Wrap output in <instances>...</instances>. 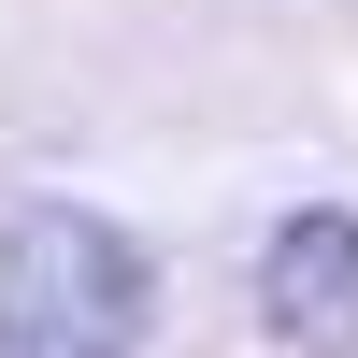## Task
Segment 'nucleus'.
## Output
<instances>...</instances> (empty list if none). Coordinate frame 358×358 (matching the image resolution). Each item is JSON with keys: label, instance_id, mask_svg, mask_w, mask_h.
I'll return each instance as SVG.
<instances>
[{"label": "nucleus", "instance_id": "f257e3e1", "mask_svg": "<svg viewBox=\"0 0 358 358\" xmlns=\"http://www.w3.org/2000/svg\"><path fill=\"white\" fill-rule=\"evenodd\" d=\"M143 344V258L86 201H29L0 229V358H129Z\"/></svg>", "mask_w": 358, "mask_h": 358}, {"label": "nucleus", "instance_id": "f03ea898", "mask_svg": "<svg viewBox=\"0 0 358 358\" xmlns=\"http://www.w3.org/2000/svg\"><path fill=\"white\" fill-rule=\"evenodd\" d=\"M258 330L287 358H358V215L344 201H301L258 244Z\"/></svg>", "mask_w": 358, "mask_h": 358}]
</instances>
